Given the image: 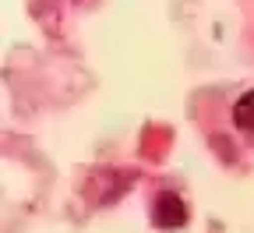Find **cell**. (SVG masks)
<instances>
[{"mask_svg":"<svg viewBox=\"0 0 254 233\" xmlns=\"http://www.w3.org/2000/svg\"><path fill=\"white\" fill-rule=\"evenodd\" d=\"M131 184H134V173H120V170H110V166H99L85 184V198L92 205H110Z\"/></svg>","mask_w":254,"mask_h":233,"instance_id":"obj_1","label":"cell"},{"mask_svg":"<svg viewBox=\"0 0 254 233\" xmlns=\"http://www.w3.org/2000/svg\"><path fill=\"white\" fill-rule=\"evenodd\" d=\"M152 223L159 230H180L187 223V205L180 202V194L173 191H159L152 198Z\"/></svg>","mask_w":254,"mask_h":233,"instance_id":"obj_2","label":"cell"},{"mask_svg":"<svg viewBox=\"0 0 254 233\" xmlns=\"http://www.w3.org/2000/svg\"><path fill=\"white\" fill-rule=\"evenodd\" d=\"M233 124L244 131V135H254V88H247L233 103Z\"/></svg>","mask_w":254,"mask_h":233,"instance_id":"obj_3","label":"cell"}]
</instances>
